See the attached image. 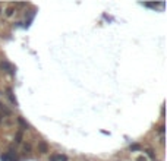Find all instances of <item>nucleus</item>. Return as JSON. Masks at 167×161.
<instances>
[{
	"mask_svg": "<svg viewBox=\"0 0 167 161\" xmlns=\"http://www.w3.org/2000/svg\"><path fill=\"white\" fill-rule=\"evenodd\" d=\"M0 67L3 69V71H6L8 73H15V69H13V66L8 62V60H2L0 62Z\"/></svg>",
	"mask_w": 167,
	"mask_h": 161,
	"instance_id": "f257e3e1",
	"label": "nucleus"
},
{
	"mask_svg": "<svg viewBox=\"0 0 167 161\" xmlns=\"http://www.w3.org/2000/svg\"><path fill=\"white\" fill-rule=\"evenodd\" d=\"M37 148H38V152H40V154H43V155H44V154H47V152L50 151V147H49V144H47L45 141H40Z\"/></svg>",
	"mask_w": 167,
	"mask_h": 161,
	"instance_id": "f03ea898",
	"label": "nucleus"
},
{
	"mask_svg": "<svg viewBox=\"0 0 167 161\" xmlns=\"http://www.w3.org/2000/svg\"><path fill=\"white\" fill-rule=\"evenodd\" d=\"M49 160L50 161H67V157L63 154H53V155H50Z\"/></svg>",
	"mask_w": 167,
	"mask_h": 161,
	"instance_id": "7ed1b4c3",
	"label": "nucleus"
},
{
	"mask_svg": "<svg viewBox=\"0 0 167 161\" xmlns=\"http://www.w3.org/2000/svg\"><path fill=\"white\" fill-rule=\"evenodd\" d=\"M22 141H23V132L19 129L15 133V144H22Z\"/></svg>",
	"mask_w": 167,
	"mask_h": 161,
	"instance_id": "20e7f679",
	"label": "nucleus"
},
{
	"mask_svg": "<svg viewBox=\"0 0 167 161\" xmlns=\"http://www.w3.org/2000/svg\"><path fill=\"white\" fill-rule=\"evenodd\" d=\"M0 158H2V161H18V157L16 155H10V154H3Z\"/></svg>",
	"mask_w": 167,
	"mask_h": 161,
	"instance_id": "39448f33",
	"label": "nucleus"
},
{
	"mask_svg": "<svg viewBox=\"0 0 167 161\" xmlns=\"http://www.w3.org/2000/svg\"><path fill=\"white\" fill-rule=\"evenodd\" d=\"M16 10H15V6L13 5H9L6 9H5V15L8 16V18H10V16H13V13H15Z\"/></svg>",
	"mask_w": 167,
	"mask_h": 161,
	"instance_id": "423d86ee",
	"label": "nucleus"
},
{
	"mask_svg": "<svg viewBox=\"0 0 167 161\" xmlns=\"http://www.w3.org/2000/svg\"><path fill=\"white\" fill-rule=\"evenodd\" d=\"M16 120H18V123H19V125H21V127H22L21 130H23V129H28V127H30V125H28L25 120H23L22 117H18Z\"/></svg>",
	"mask_w": 167,
	"mask_h": 161,
	"instance_id": "0eeeda50",
	"label": "nucleus"
},
{
	"mask_svg": "<svg viewBox=\"0 0 167 161\" xmlns=\"http://www.w3.org/2000/svg\"><path fill=\"white\" fill-rule=\"evenodd\" d=\"M6 92H8V97H9V100H10V103L16 106L18 103H16V100H15V97H13V92H12V89H10V88H8V89H6Z\"/></svg>",
	"mask_w": 167,
	"mask_h": 161,
	"instance_id": "6e6552de",
	"label": "nucleus"
},
{
	"mask_svg": "<svg viewBox=\"0 0 167 161\" xmlns=\"http://www.w3.org/2000/svg\"><path fill=\"white\" fill-rule=\"evenodd\" d=\"M145 154H147V158H151V160L155 158V152H154L153 148H147V149H145Z\"/></svg>",
	"mask_w": 167,
	"mask_h": 161,
	"instance_id": "1a4fd4ad",
	"label": "nucleus"
},
{
	"mask_svg": "<svg viewBox=\"0 0 167 161\" xmlns=\"http://www.w3.org/2000/svg\"><path fill=\"white\" fill-rule=\"evenodd\" d=\"M31 149H32V147H31V144H30V142L23 144V152H25V154H30V152H31Z\"/></svg>",
	"mask_w": 167,
	"mask_h": 161,
	"instance_id": "9d476101",
	"label": "nucleus"
},
{
	"mask_svg": "<svg viewBox=\"0 0 167 161\" xmlns=\"http://www.w3.org/2000/svg\"><path fill=\"white\" fill-rule=\"evenodd\" d=\"M141 148H142V147H141L139 144H132V145L129 147V149H131L132 152H135V151H141Z\"/></svg>",
	"mask_w": 167,
	"mask_h": 161,
	"instance_id": "9b49d317",
	"label": "nucleus"
},
{
	"mask_svg": "<svg viewBox=\"0 0 167 161\" xmlns=\"http://www.w3.org/2000/svg\"><path fill=\"white\" fill-rule=\"evenodd\" d=\"M164 130H166V126H164V125H161V126L157 127V132H158L160 135H164Z\"/></svg>",
	"mask_w": 167,
	"mask_h": 161,
	"instance_id": "f8f14e48",
	"label": "nucleus"
},
{
	"mask_svg": "<svg viewBox=\"0 0 167 161\" xmlns=\"http://www.w3.org/2000/svg\"><path fill=\"white\" fill-rule=\"evenodd\" d=\"M136 161H148V158H147L145 155H139V157L136 158Z\"/></svg>",
	"mask_w": 167,
	"mask_h": 161,
	"instance_id": "ddd939ff",
	"label": "nucleus"
},
{
	"mask_svg": "<svg viewBox=\"0 0 167 161\" xmlns=\"http://www.w3.org/2000/svg\"><path fill=\"white\" fill-rule=\"evenodd\" d=\"M160 144H161V145H164V135H161V136H160Z\"/></svg>",
	"mask_w": 167,
	"mask_h": 161,
	"instance_id": "4468645a",
	"label": "nucleus"
}]
</instances>
